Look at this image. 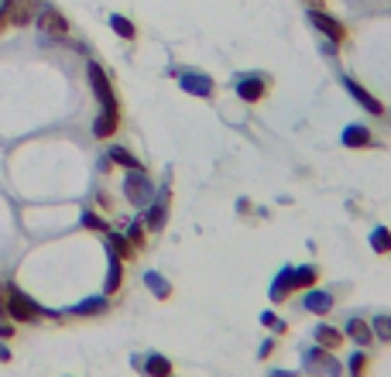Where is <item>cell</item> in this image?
<instances>
[{
    "label": "cell",
    "mask_w": 391,
    "mask_h": 377,
    "mask_svg": "<svg viewBox=\"0 0 391 377\" xmlns=\"http://www.w3.org/2000/svg\"><path fill=\"white\" fill-rule=\"evenodd\" d=\"M169 377H172V374H169Z\"/></svg>",
    "instance_id": "36"
},
{
    "label": "cell",
    "mask_w": 391,
    "mask_h": 377,
    "mask_svg": "<svg viewBox=\"0 0 391 377\" xmlns=\"http://www.w3.org/2000/svg\"><path fill=\"white\" fill-rule=\"evenodd\" d=\"M35 0H7L3 7H0V31L3 28H24V24H31L35 21Z\"/></svg>",
    "instance_id": "4"
},
{
    "label": "cell",
    "mask_w": 391,
    "mask_h": 377,
    "mask_svg": "<svg viewBox=\"0 0 391 377\" xmlns=\"http://www.w3.org/2000/svg\"><path fill=\"white\" fill-rule=\"evenodd\" d=\"M340 141H343V148H350V151H364V148H374V144H378L374 134H371L368 127H361V124H350Z\"/></svg>",
    "instance_id": "10"
},
{
    "label": "cell",
    "mask_w": 391,
    "mask_h": 377,
    "mask_svg": "<svg viewBox=\"0 0 391 377\" xmlns=\"http://www.w3.org/2000/svg\"><path fill=\"white\" fill-rule=\"evenodd\" d=\"M368 367H371V357H368L364 350H357V354L347 360V371H350V377H368Z\"/></svg>",
    "instance_id": "25"
},
{
    "label": "cell",
    "mask_w": 391,
    "mask_h": 377,
    "mask_svg": "<svg viewBox=\"0 0 391 377\" xmlns=\"http://www.w3.org/2000/svg\"><path fill=\"white\" fill-rule=\"evenodd\" d=\"M179 86H182L186 93L202 96V99H209V96L216 93L213 79H209V76H202V72H186V76H179Z\"/></svg>",
    "instance_id": "11"
},
{
    "label": "cell",
    "mask_w": 391,
    "mask_h": 377,
    "mask_svg": "<svg viewBox=\"0 0 391 377\" xmlns=\"http://www.w3.org/2000/svg\"><path fill=\"white\" fill-rule=\"evenodd\" d=\"M124 195H127V202L137 206V209H148V206H151V182H148L144 168H134V172L124 179Z\"/></svg>",
    "instance_id": "6"
},
{
    "label": "cell",
    "mask_w": 391,
    "mask_h": 377,
    "mask_svg": "<svg viewBox=\"0 0 391 377\" xmlns=\"http://www.w3.org/2000/svg\"><path fill=\"white\" fill-rule=\"evenodd\" d=\"M106 158H110L113 165H120V168H127V172H134V168H144V162H141L137 155H131L127 148H117V144H113V148L106 151Z\"/></svg>",
    "instance_id": "18"
},
{
    "label": "cell",
    "mask_w": 391,
    "mask_h": 377,
    "mask_svg": "<svg viewBox=\"0 0 391 377\" xmlns=\"http://www.w3.org/2000/svg\"><path fill=\"white\" fill-rule=\"evenodd\" d=\"M110 28H113V31H117L124 41H134V38H137V28H134V21H127L124 14H113V17H110Z\"/></svg>",
    "instance_id": "22"
},
{
    "label": "cell",
    "mask_w": 391,
    "mask_h": 377,
    "mask_svg": "<svg viewBox=\"0 0 391 377\" xmlns=\"http://www.w3.org/2000/svg\"><path fill=\"white\" fill-rule=\"evenodd\" d=\"M86 79H90V90H93L99 99V110H120L117 93H113V83H110V76L103 72V66L90 62V66H86Z\"/></svg>",
    "instance_id": "2"
},
{
    "label": "cell",
    "mask_w": 391,
    "mask_h": 377,
    "mask_svg": "<svg viewBox=\"0 0 391 377\" xmlns=\"http://www.w3.org/2000/svg\"><path fill=\"white\" fill-rule=\"evenodd\" d=\"M312 340H316L323 350H333V354H336V350L343 347L347 336H343V329H336V326H330V322H319L316 333H312Z\"/></svg>",
    "instance_id": "14"
},
{
    "label": "cell",
    "mask_w": 391,
    "mask_h": 377,
    "mask_svg": "<svg viewBox=\"0 0 391 377\" xmlns=\"http://www.w3.org/2000/svg\"><path fill=\"white\" fill-rule=\"evenodd\" d=\"M106 309H110V302H106V298H90V302L76 305L73 312H76V316H103Z\"/></svg>",
    "instance_id": "26"
},
{
    "label": "cell",
    "mask_w": 391,
    "mask_h": 377,
    "mask_svg": "<svg viewBox=\"0 0 391 377\" xmlns=\"http://www.w3.org/2000/svg\"><path fill=\"white\" fill-rule=\"evenodd\" d=\"M271 350H275V340H265V343H261V357H268Z\"/></svg>",
    "instance_id": "33"
},
{
    "label": "cell",
    "mask_w": 391,
    "mask_h": 377,
    "mask_svg": "<svg viewBox=\"0 0 391 377\" xmlns=\"http://www.w3.org/2000/svg\"><path fill=\"white\" fill-rule=\"evenodd\" d=\"M117 127H120V110H99L97 120H93V134H97L99 141L113 137V134H117Z\"/></svg>",
    "instance_id": "16"
},
{
    "label": "cell",
    "mask_w": 391,
    "mask_h": 377,
    "mask_svg": "<svg viewBox=\"0 0 391 377\" xmlns=\"http://www.w3.org/2000/svg\"><path fill=\"white\" fill-rule=\"evenodd\" d=\"M144 284H148L158 298H169V295H172V284L165 282L162 275H155V271H148V275H144Z\"/></svg>",
    "instance_id": "27"
},
{
    "label": "cell",
    "mask_w": 391,
    "mask_h": 377,
    "mask_svg": "<svg viewBox=\"0 0 391 377\" xmlns=\"http://www.w3.org/2000/svg\"><path fill=\"white\" fill-rule=\"evenodd\" d=\"M35 24H38V31H41L45 38H66V35H69L66 14H62L59 7H52V3H45V7L35 14Z\"/></svg>",
    "instance_id": "5"
},
{
    "label": "cell",
    "mask_w": 391,
    "mask_h": 377,
    "mask_svg": "<svg viewBox=\"0 0 391 377\" xmlns=\"http://www.w3.org/2000/svg\"><path fill=\"white\" fill-rule=\"evenodd\" d=\"M305 364H309L316 374H323V377H340L343 374V367H340V360L333 357V350H323V347L309 350V354H305Z\"/></svg>",
    "instance_id": "8"
},
{
    "label": "cell",
    "mask_w": 391,
    "mask_h": 377,
    "mask_svg": "<svg viewBox=\"0 0 391 377\" xmlns=\"http://www.w3.org/2000/svg\"><path fill=\"white\" fill-rule=\"evenodd\" d=\"M169 202H172V186H165L162 192H158V199L151 202V213H148V230H162V226H165Z\"/></svg>",
    "instance_id": "15"
},
{
    "label": "cell",
    "mask_w": 391,
    "mask_h": 377,
    "mask_svg": "<svg viewBox=\"0 0 391 377\" xmlns=\"http://www.w3.org/2000/svg\"><path fill=\"white\" fill-rule=\"evenodd\" d=\"M305 309H309L312 316H330V312H333V295L312 284V288H305Z\"/></svg>",
    "instance_id": "12"
},
{
    "label": "cell",
    "mask_w": 391,
    "mask_h": 377,
    "mask_svg": "<svg viewBox=\"0 0 391 377\" xmlns=\"http://www.w3.org/2000/svg\"><path fill=\"white\" fill-rule=\"evenodd\" d=\"M268 90H271V79L268 76H240L237 79V96L244 103H261L268 96Z\"/></svg>",
    "instance_id": "7"
},
{
    "label": "cell",
    "mask_w": 391,
    "mask_h": 377,
    "mask_svg": "<svg viewBox=\"0 0 391 377\" xmlns=\"http://www.w3.org/2000/svg\"><path fill=\"white\" fill-rule=\"evenodd\" d=\"M371 329H374V336H378L381 343H391V316H374Z\"/></svg>",
    "instance_id": "29"
},
{
    "label": "cell",
    "mask_w": 391,
    "mask_h": 377,
    "mask_svg": "<svg viewBox=\"0 0 391 377\" xmlns=\"http://www.w3.org/2000/svg\"><path fill=\"white\" fill-rule=\"evenodd\" d=\"M343 86H347V93L354 96V99H357V103H361L368 113H374V117H385V103H381V99H378L374 93H368V90H364L357 79H350V76H347V79H343Z\"/></svg>",
    "instance_id": "9"
},
{
    "label": "cell",
    "mask_w": 391,
    "mask_h": 377,
    "mask_svg": "<svg viewBox=\"0 0 391 377\" xmlns=\"http://www.w3.org/2000/svg\"><path fill=\"white\" fill-rule=\"evenodd\" d=\"M0 360H3V364H10V350H7V347H0Z\"/></svg>",
    "instance_id": "34"
},
{
    "label": "cell",
    "mask_w": 391,
    "mask_h": 377,
    "mask_svg": "<svg viewBox=\"0 0 391 377\" xmlns=\"http://www.w3.org/2000/svg\"><path fill=\"white\" fill-rule=\"evenodd\" d=\"M309 24H312L316 31H323V35L330 38V45H333V48H340V45L347 41V28H343L333 14H326L323 7H309Z\"/></svg>",
    "instance_id": "3"
},
{
    "label": "cell",
    "mask_w": 391,
    "mask_h": 377,
    "mask_svg": "<svg viewBox=\"0 0 391 377\" xmlns=\"http://www.w3.org/2000/svg\"><path fill=\"white\" fill-rule=\"evenodd\" d=\"M3 298H7V316H10V319H17V322H41V319H45V309L35 305L21 288L7 284V288H3Z\"/></svg>",
    "instance_id": "1"
},
{
    "label": "cell",
    "mask_w": 391,
    "mask_h": 377,
    "mask_svg": "<svg viewBox=\"0 0 391 377\" xmlns=\"http://www.w3.org/2000/svg\"><path fill=\"white\" fill-rule=\"evenodd\" d=\"M83 223H86L90 230H97V233H110V223H106V220H99L97 213H90V209L83 213Z\"/></svg>",
    "instance_id": "30"
},
{
    "label": "cell",
    "mask_w": 391,
    "mask_h": 377,
    "mask_svg": "<svg viewBox=\"0 0 391 377\" xmlns=\"http://www.w3.org/2000/svg\"><path fill=\"white\" fill-rule=\"evenodd\" d=\"M14 336V326H10V319H0V340H10Z\"/></svg>",
    "instance_id": "32"
},
{
    "label": "cell",
    "mask_w": 391,
    "mask_h": 377,
    "mask_svg": "<svg viewBox=\"0 0 391 377\" xmlns=\"http://www.w3.org/2000/svg\"><path fill=\"white\" fill-rule=\"evenodd\" d=\"M292 275H295V291H298V288H312V284L319 282V268H312V264L292 268Z\"/></svg>",
    "instance_id": "23"
},
{
    "label": "cell",
    "mask_w": 391,
    "mask_h": 377,
    "mask_svg": "<svg viewBox=\"0 0 391 377\" xmlns=\"http://www.w3.org/2000/svg\"><path fill=\"white\" fill-rule=\"evenodd\" d=\"M120 284H124V261L117 258V251L110 247V271H106V284H103V295L110 298V295H117L120 291Z\"/></svg>",
    "instance_id": "17"
},
{
    "label": "cell",
    "mask_w": 391,
    "mask_h": 377,
    "mask_svg": "<svg viewBox=\"0 0 391 377\" xmlns=\"http://www.w3.org/2000/svg\"><path fill=\"white\" fill-rule=\"evenodd\" d=\"M292 291H295V275H292V268H285V271L275 278V284H271V302H285Z\"/></svg>",
    "instance_id": "19"
},
{
    "label": "cell",
    "mask_w": 391,
    "mask_h": 377,
    "mask_svg": "<svg viewBox=\"0 0 391 377\" xmlns=\"http://www.w3.org/2000/svg\"><path fill=\"white\" fill-rule=\"evenodd\" d=\"M305 3H309V7H323V0H305Z\"/></svg>",
    "instance_id": "35"
},
{
    "label": "cell",
    "mask_w": 391,
    "mask_h": 377,
    "mask_svg": "<svg viewBox=\"0 0 391 377\" xmlns=\"http://www.w3.org/2000/svg\"><path fill=\"white\" fill-rule=\"evenodd\" d=\"M110 247H113V251H117V258H120V261H124V264H127V261H134V258H137V251H134V247H131V244H127V240H124V237H120V233H113V230H110Z\"/></svg>",
    "instance_id": "24"
},
{
    "label": "cell",
    "mask_w": 391,
    "mask_h": 377,
    "mask_svg": "<svg viewBox=\"0 0 391 377\" xmlns=\"http://www.w3.org/2000/svg\"><path fill=\"white\" fill-rule=\"evenodd\" d=\"M343 336H347L350 343H357V347H371V343H374V329H371V322H364L361 316H354V319L347 322Z\"/></svg>",
    "instance_id": "13"
},
{
    "label": "cell",
    "mask_w": 391,
    "mask_h": 377,
    "mask_svg": "<svg viewBox=\"0 0 391 377\" xmlns=\"http://www.w3.org/2000/svg\"><path fill=\"white\" fill-rule=\"evenodd\" d=\"M141 374L169 377V374H172V360H169V357H162V354H148V360H144V371H141Z\"/></svg>",
    "instance_id": "20"
},
{
    "label": "cell",
    "mask_w": 391,
    "mask_h": 377,
    "mask_svg": "<svg viewBox=\"0 0 391 377\" xmlns=\"http://www.w3.org/2000/svg\"><path fill=\"white\" fill-rule=\"evenodd\" d=\"M261 322H265V326H271L275 333H285V329H289V326H285V322H282L275 312H265V316H261Z\"/></svg>",
    "instance_id": "31"
},
{
    "label": "cell",
    "mask_w": 391,
    "mask_h": 377,
    "mask_svg": "<svg viewBox=\"0 0 391 377\" xmlns=\"http://www.w3.org/2000/svg\"><path fill=\"white\" fill-rule=\"evenodd\" d=\"M371 251H374V254H391V230L388 226H374V230H371Z\"/></svg>",
    "instance_id": "21"
},
{
    "label": "cell",
    "mask_w": 391,
    "mask_h": 377,
    "mask_svg": "<svg viewBox=\"0 0 391 377\" xmlns=\"http://www.w3.org/2000/svg\"><path fill=\"white\" fill-rule=\"evenodd\" d=\"M144 230H148L144 220H134V223H131V247H134V251H141V247L148 244V233H144Z\"/></svg>",
    "instance_id": "28"
}]
</instances>
